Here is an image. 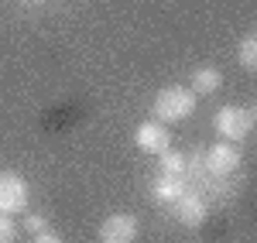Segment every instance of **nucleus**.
Masks as SVG:
<instances>
[{
	"mask_svg": "<svg viewBox=\"0 0 257 243\" xmlns=\"http://www.w3.org/2000/svg\"><path fill=\"white\" fill-rule=\"evenodd\" d=\"M196 103H199V96L189 86H165V89H158V96L151 103V113L161 123H178L196 113Z\"/></svg>",
	"mask_w": 257,
	"mask_h": 243,
	"instance_id": "f257e3e1",
	"label": "nucleus"
},
{
	"mask_svg": "<svg viewBox=\"0 0 257 243\" xmlns=\"http://www.w3.org/2000/svg\"><path fill=\"white\" fill-rule=\"evenodd\" d=\"M254 123H257L254 106H219L216 117H213L216 134L223 137V141H230V144H240L243 137H250Z\"/></svg>",
	"mask_w": 257,
	"mask_h": 243,
	"instance_id": "f03ea898",
	"label": "nucleus"
},
{
	"mask_svg": "<svg viewBox=\"0 0 257 243\" xmlns=\"http://www.w3.org/2000/svg\"><path fill=\"white\" fill-rule=\"evenodd\" d=\"M28 202H31L28 182L21 178L18 171H0V212H4V216L28 212Z\"/></svg>",
	"mask_w": 257,
	"mask_h": 243,
	"instance_id": "7ed1b4c3",
	"label": "nucleus"
},
{
	"mask_svg": "<svg viewBox=\"0 0 257 243\" xmlns=\"http://www.w3.org/2000/svg\"><path fill=\"white\" fill-rule=\"evenodd\" d=\"M240 168V151L237 144L230 141H219L213 147H206V158H202V171L213 175V178H226Z\"/></svg>",
	"mask_w": 257,
	"mask_h": 243,
	"instance_id": "20e7f679",
	"label": "nucleus"
},
{
	"mask_svg": "<svg viewBox=\"0 0 257 243\" xmlns=\"http://www.w3.org/2000/svg\"><path fill=\"white\" fill-rule=\"evenodd\" d=\"M138 233H141L138 216H131V212H113V216H106L103 226H99V243H134Z\"/></svg>",
	"mask_w": 257,
	"mask_h": 243,
	"instance_id": "39448f33",
	"label": "nucleus"
},
{
	"mask_svg": "<svg viewBox=\"0 0 257 243\" xmlns=\"http://www.w3.org/2000/svg\"><path fill=\"white\" fill-rule=\"evenodd\" d=\"M134 144L141 151H148V154H165L172 147V134H168L165 123H141L134 130Z\"/></svg>",
	"mask_w": 257,
	"mask_h": 243,
	"instance_id": "423d86ee",
	"label": "nucleus"
},
{
	"mask_svg": "<svg viewBox=\"0 0 257 243\" xmlns=\"http://www.w3.org/2000/svg\"><path fill=\"white\" fill-rule=\"evenodd\" d=\"M175 216H178V223L182 226H202L206 223V202H202V195H196V192H182L175 202Z\"/></svg>",
	"mask_w": 257,
	"mask_h": 243,
	"instance_id": "0eeeda50",
	"label": "nucleus"
},
{
	"mask_svg": "<svg viewBox=\"0 0 257 243\" xmlns=\"http://www.w3.org/2000/svg\"><path fill=\"white\" fill-rule=\"evenodd\" d=\"M182 192H189V188H185V178L158 175V178L151 182V199H155V202H161V205H172Z\"/></svg>",
	"mask_w": 257,
	"mask_h": 243,
	"instance_id": "6e6552de",
	"label": "nucleus"
},
{
	"mask_svg": "<svg viewBox=\"0 0 257 243\" xmlns=\"http://www.w3.org/2000/svg\"><path fill=\"white\" fill-rule=\"evenodd\" d=\"M189 89H192L196 96H213V93L223 89V72H219L216 65H202V69H196Z\"/></svg>",
	"mask_w": 257,
	"mask_h": 243,
	"instance_id": "1a4fd4ad",
	"label": "nucleus"
},
{
	"mask_svg": "<svg viewBox=\"0 0 257 243\" xmlns=\"http://www.w3.org/2000/svg\"><path fill=\"white\" fill-rule=\"evenodd\" d=\"M161 158V171L158 175H172V178H185V158L178 154V151H165V154H158Z\"/></svg>",
	"mask_w": 257,
	"mask_h": 243,
	"instance_id": "9d476101",
	"label": "nucleus"
},
{
	"mask_svg": "<svg viewBox=\"0 0 257 243\" xmlns=\"http://www.w3.org/2000/svg\"><path fill=\"white\" fill-rule=\"evenodd\" d=\"M237 55H240V65H243L247 72H254V69H257V35H254V31L240 41V52H237Z\"/></svg>",
	"mask_w": 257,
	"mask_h": 243,
	"instance_id": "9b49d317",
	"label": "nucleus"
},
{
	"mask_svg": "<svg viewBox=\"0 0 257 243\" xmlns=\"http://www.w3.org/2000/svg\"><path fill=\"white\" fill-rule=\"evenodd\" d=\"M24 229L28 233H48V216H41V212H24Z\"/></svg>",
	"mask_w": 257,
	"mask_h": 243,
	"instance_id": "f8f14e48",
	"label": "nucleus"
},
{
	"mask_svg": "<svg viewBox=\"0 0 257 243\" xmlns=\"http://www.w3.org/2000/svg\"><path fill=\"white\" fill-rule=\"evenodd\" d=\"M18 240V223H14V216H4L0 212V243H14Z\"/></svg>",
	"mask_w": 257,
	"mask_h": 243,
	"instance_id": "ddd939ff",
	"label": "nucleus"
},
{
	"mask_svg": "<svg viewBox=\"0 0 257 243\" xmlns=\"http://www.w3.org/2000/svg\"><path fill=\"white\" fill-rule=\"evenodd\" d=\"M31 243H62V236H55V233L48 229V233H38V236H35Z\"/></svg>",
	"mask_w": 257,
	"mask_h": 243,
	"instance_id": "4468645a",
	"label": "nucleus"
},
{
	"mask_svg": "<svg viewBox=\"0 0 257 243\" xmlns=\"http://www.w3.org/2000/svg\"><path fill=\"white\" fill-rule=\"evenodd\" d=\"M31 4H48V0H31Z\"/></svg>",
	"mask_w": 257,
	"mask_h": 243,
	"instance_id": "2eb2a0df",
	"label": "nucleus"
}]
</instances>
